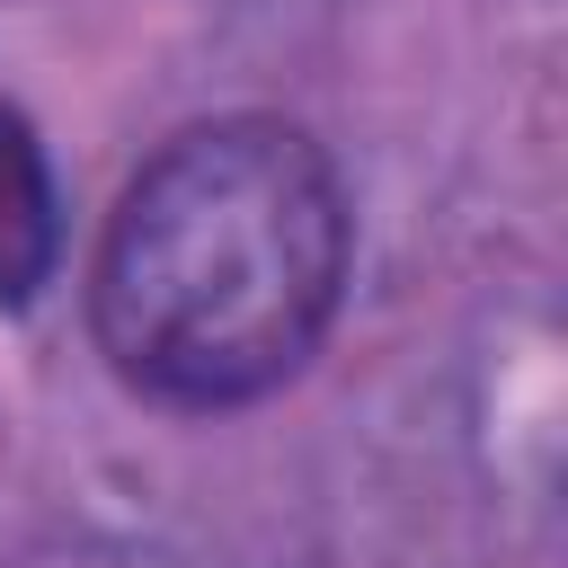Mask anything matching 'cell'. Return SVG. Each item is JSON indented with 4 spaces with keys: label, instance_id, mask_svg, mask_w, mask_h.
Here are the masks:
<instances>
[{
    "label": "cell",
    "instance_id": "obj_2",
    "mask_svg": "<svg viewBox=\"0 0 568 568\" xmlns=\"http://www.w3.org/2000/svg\"><path fill=\"white\" fill-rule=\"evenodd\" d=\"M53 178H44V151L36 133L0 106V302H27L44 275H53Z\"/></svg>",
    "mask_w": 568,
    "mask_h": 568
},
{
    "label": "cell",
    "instance_id": "obj_1",
    "mask_svg": "<svg viewBox=\"0 0 568 568\" xmlns=\"http://www.w3.org/2000/svg\"><path fill=\"white\" fill-rule=\"evenodd\" d=\"M346 284V195L311 133L222 115L178 133L98 248V346L178 408H231L302 373Z\"/></svg>",
    "mask_w": 568,
    "mask_h": 568
}]
</instances>
